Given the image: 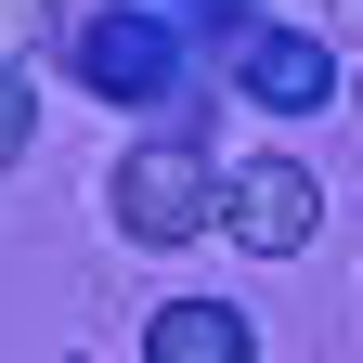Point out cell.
Instances as JSON below:
<instances>
[{"instance_id":"52a82bcc","label":"cell","mask_w":363,"mask_h":363,"mask_svg":"<svg viewBox=\"0 0 363 363\" xmlns=\"http://www.w3.org/2000/svg\"><path fill=\"white\" fill-rule=\"evenodd\" d=\"M39 13H52V0H0V65H13L26 39H39Z\"/></svg>"},{"instance_id":"9c48e42d","label":"cell","mask_w":363,"mask_h":363,"mask_svg":"<svg viewBox=\"0 0 363 363\" xmlns=\"http://www.w3.org/2000/svg\"><path fill=\"white\" fill-rule=\"evenodd\" d=\"M350 104H363V65H350Z\"/></svg>"},{"instance_id":"7a4b0ae2","label":"cell","mask_w":363,"mask_h":363,"mask_svg":"<svg viewBox=\"0 0 363 363\" xmlns=\"http://www.w3.org/2000/svg\"><path fill=\"white\" fill-rule=\"evenodd\" d=\"M52 52H65V78L91 104H182V91H195V39H182V13H156V0H78L52 26Z\"/></svg>"},{"instance_id":"8992f818","label":"cell","mask_w":363,"mask_h":363,"mask_svg":"<svg viewBox=\"0 0 363 363\" xmlns=\"http://www.w3.org/2000/svg\"><path fill=\"white\" fill-rule=\"evenodd\" d=\"M26 143H39V91H26L13 65H0V182L26 169Z\"/></svg>"},{"instance_id":"277c9868","label":"cell","mask_w":363,"mask_h":363,"mask_svg":"<svg viewBox=\"0 0 363 363\" xmlns=\"http://www.w3.org/2000/svg\"><path fill=\"white\" fill-rule=\"evenodd\" d=\"M220 234H234L247 259H298L311 234H325V182H311L298 156H247L234 195H220Z\"/></svg>"},{"instance_id":"30bf717a","label":"cell","mask_w":363,"mask_h":363,"mask_svg":"<svg viewBox=\"0 0 363 363\" xmlns=\"http://www.w3.org/2000/svg\"><path fill=\"white\" fill-rule=\"evenodd\" d=\"M65 363H91V350H65Z\"/></svg>"},{"instance_id":"3957f363","label":"cell","mask_w":363,"mask_h":363,"mask_svg":"<svg viewBox=\"0 0 363 363\" xmlns=\"http://www.w3.org/2000/svg\"><path fill=\"white\" fill-rule=\"evenodd\" d=\"M220 78H234V104H259V117H325L337 91H350V52H337V26L259 13L234 52H220Z\"/></svg>"},{"instance_id":"5b68a950","label":"cell","mask_w":363,"mask_h":363,"mask_svg":"<svg viewBox=\"0 0 363 363\" xmlns=\"http://www.w3.org/2000/svg\"><path fill=\"white\" fill-rule=\"evenodd\" d=\"M143 363H259V311L247 298H156Z\"/></svg>"},{"instance_id":"ba28073f","label":"cell","mask_w":363,"mask_h":363,"mask_svg":"<svg viewBox=\"0 0 363 363\" xmlns=\"http://www.w3.org/2000/svg\"><path fill=\"white\" fill-rule=\"evenodd\" d=\"M350 65H363V0H350Z\"/></svg>"},{"instance_id":"6da1fadb","label":"cell","mask_w":363,"mask_h":363,"mask_svg":"<svg viewBox=\"0 0 363 363\" xmlns=\"http://www.w3.org/2000/svg\"><path fill=\"white\" fill-rule=\"evenodd\" d=\"M220 195H234V169L208 156V130H195V117L130 130L117 169H104V220H117L130 247H195V234H220Z\"/></svg>"}]
</instances>
